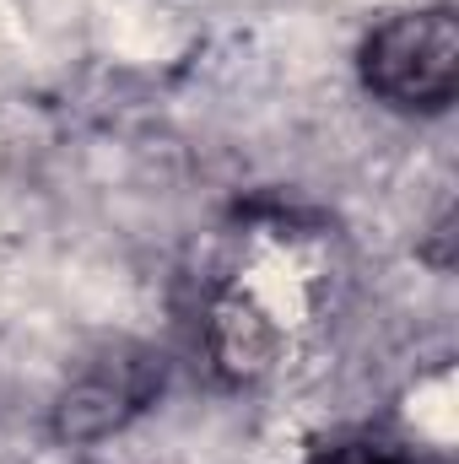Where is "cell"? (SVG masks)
I'll list each match as a JSON object with an SVG mask.
<instances>
[{"label": "cell", "instance_id": "3", "mask_svg": "<svg viewBox=\"0 0 459 464\" xmlns=\"http://www.w3.org/2000/svg\"><path fill=\"white\" fill-rule=\"evenodd\" d=\"M308 464H416L405 449L395 443H373V438H351V443H330L319 449Z\"/></svg>", "mask_w": 459, "mask_h": 464}, {"label": "cell", "instance_id": "2", "mask_svg": "<svg viewBox=\"0 0 459 464\" xmlns=\"http://www.w3.org/2000/svg\"><path fill=\"white\" fill-rule=\"evenodd\" d=\"M162 367H151V356H109L98 362L71 394H65V411H60V432H109L114 421H124L130 411H141L157 389Z\"/></svg>", "mask_w": 459, "mask_h": 464}, {"label": "cell", "instance_id": "1", "mask_svg": "<svg viewBox=\"0 0 459 464\" xmlns=\"http://www.w3.org/2000/svg\"><path fill=\"white\" fill-rule=\"evenodd\" d=\"M362 82L405 114H438L459 92V22L449 11H411L362 44Z\"/></svg>", "mask_w": 459, "mask_h": 464}]
</instances>
